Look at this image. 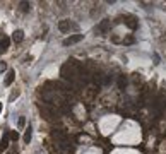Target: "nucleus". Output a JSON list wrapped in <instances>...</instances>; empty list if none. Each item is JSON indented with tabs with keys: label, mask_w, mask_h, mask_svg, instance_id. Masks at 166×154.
Here are the masks:
<instances>
[{
	"label": "nucleus",
	"mask_w": 166,
	"mask_h": 154,
	"mask_svg": "<svg viewBox=\"0 0 166 154\" xmlns=\"http://www.w3.org/2000/svg\"><path fill=\"white\" fill-rule=\"evenodd\" d=\"M60 74H62V77L65 79V81H76L77 69H74V67H70L69 63H65V65L62 67V70H60Z\"/></svg>",
	"instance_id": "1"
},
{
	"label": "nucleus",
	"mask_w": 166,
	"mask_h": 154,
	"mask_svg": "<svg viewBox=\"0 0 166 154\" xmlns=\"http://www.w3.org/2000/svg\"><path fill=\"white\" fill-rule=\"evenodd\" d=\"M122 19H123L122 22H123L127 28H130V29H137V19H135V15L127 14V15H122Z\"/></svg>",
	"instance_id": "2"
},
{
	"label": "nucleus",
	"mask_w": 166,
	"mask_h": 154,
	"mask_svg": "<svg viewBox=\"0 0 166 154\" xmlns=\"http://www.w3.org/2000/svg\"><path fill=\"white\" fill-rule=\"evenodd\" d=\"M82 40V34H72V36H69V38H65L62 41V45L63 46H70V45H76V43H79Z\"/></svg>",
	"instance_id": "3"
},
{
	"label": "nucleus",
	"mask_w": 166,
	"mask_h": 154,
	"mask_svg": "<svg viewBox=\"0 0 166 154\" xmlns=\"http://www.w3.org/2000/svg\"><path fill=\"white\" fill-rule=\"evenodd\" d=\"M108 29H110V19H103V21L99 22V26H98L96 31L99 33V34H106Z\"/></svg>",
	"instance_id": "4"
},
{
	"label": "nucleus",
	"mask_w": 166,
	"mask_h": 154,
	"mask_svg": "<svg viewBox=\"0 0 166 154\" xmlns=\"http://www.w3.org/2000/svg\"><path fill=\"white\" fill-rule=\"evenodd\" d=\"M40 111H41V115H43V117H45L46 120H51L53 117H55V111H53V110H50L48 106L40 105Z\"/></svg>",
	"instance_id": "5"
},
{
	"label": "nucleus",
	"mask_w": 166,
	"mask_h": 154,
	"mask_svg": "<svg viewBox=\"0 0 166 154\" xmlns=\"http://www.w3.org/2000/svg\"><path fill=\"white\" fill-rule=\"evenodd\" d=\"M70 26H72V24H70V21H67V19H63V21L58 22V29H60L62 33H69Z\"/></svg>",
	"instance_id": "6"
},
{
	"label": "nucleus",
	"mask_w": 166,
	"mask_h": 154,
	"mask_svg": "<svg viewBox=\"0 0 166 154\" xmlns=\"http://www.w3.org/2000/svg\"><path fill=\"white\" fill-rule=\"evenodd\" d=\"M22 40H24V33H22L21 29H15L14 34H12V41H14V43H21Z\"/></svg>",
	"instance_id": "7"
},
{
	"label": "nucleus",
	"mask_w": 166,
	"mask_h": 154,
	"mask_svg": "<svg viewBox=\"0 0 166 154\" xmlns=\"http://www.w3.org/2000/svg\"><path fill=\"white\" fill-rule=\"evenodd\" d=\"M7 147H9V133H5V135L2 137V140H0V154L4 153Z\"/></svg>",
	"instance_id": "8"
},
{
	"label": "nucleus",
	"mask_w": 166,
	"mask_h": 154,
	"mask_svg": "<svg viewBox=\"0 0 166 154\" xmlns=\"http://www.w3.org/2000/svg\"><path fill=\"white\" fill-rule=\"evenodd\" d=\"M14 79H15V70H9L7 77H5V86H10L14 82Z\"/></svg>",
	"instance_id": "9"
},
{
	"label": "nucleus",
	"mask_w": 166,
	"mask_h": 154,
	"mask_svg": "<svg viewBox=\"0 0 166 154\" xmlns=\"http://www.w3.org/2000/svg\"><path fill=\"white\" fill-rule=\"evenodd\" d=\"M9 45H10V40H9L7 36H2L0 38V50H7Z\"/></svg>",
	"instance_id": "10"
},
{
	"label": "nucleus",
	"mask_w": 166,
	"mask_h": 154,
	"mask_svg": "<svg viewBox=\"0 0 166 154\" xmlns=\"http://www.w3.org/2000/svg\"><path fill=\"white\" fill-rule=\"evenodd\" d=\"M31 135H33V130H31V127H28V128H26V132H24V142H26V144H29Z\"/></svg>",
	"instance_id": "11"
},
{
	"label": "nucleus",
	"mask_w": 166,
	"mask_h": 154,
	"mask_svg": "<svg viewBox=\"0 0 166 154\" xmlns=\"http://www.w3.org/2000/svg\"><path fill=\"white\" fill-rule=\"evenodd\" d=\"M125 84H127V79H125V76H120V77H118V87H120V89H123Z\"/></svg>",
	"instance_id": "12"
},
{
	"label": "nucleus",
	"mask_w": 166,
	"mask_h": 154,
	"mask_svg": "<svg viewBox=\"0 0 166 154\" xmlns=\"http://www.w3.org/2000/svg\"><path fill=\"white\" fill-rule=\"evenodd\" d=\"M21 9H22V12H28L29 9H31V4H29V2H22V4H21Z\"/></svg>",
	"instance_id": "13"
},
{
	"label": "nucleus",
	"mask_w": 166,
	"mask_h": 154,
	"mask_svg": "<svg viewBox=\"0 0 166 154\" xmlns=\"http://www.w3.org/2000/svg\"><path fill=\"white\" fill-rule=\"evenodd\" d=\"M132 43H135V38H134V36H127L123 40V45H132Z\"/></svg>",
	"instance_id": "14"
},
{
	"label": "nucleus",
	"mask_w": 166,
	"mask_h": 154,
	"mask_svg": "<svg viewBox=\"0 0 166 154\" xmlns=\"http://www.w3.org/2000/svg\"><path fill=\"white\" fill-rule=\"evenodd\" d=\"M9 137H10L12 140H17L19 139V132H17V130H12V132L9 133Z\"/></svg>",
	"instance_id": "15"
},
{
	"label": "nucleus",
	"mask_w": 166,
	"mask_h": 154,
	"mask_svg": "<svg viewBox=\"0 0 166 154\" xmlns=\"http://www.w3.org/2000/svg\"><path fill=\"white\" fill-rule=\"evenodd\" d=\"M24 125H26V118L21 117V118H19V128H24Z\"/></svg>",
	"instance_id": "16"
},
{
	"label": "nucleus",
	"mask_w": 166,
	"mask_h": 154,
	"mask_svg": "<svg viewBox=\"0 0 166 154\" xmlns=\"http://www.w3.org/2000/svg\"><path fill=\"white\" fill-rule=\"evenodd\" d=\"M17 96H19V91H17V89H15V91L12 92V94H10V101H14V99L17 98Z\"/></svg>",
	"instance_id": "17"
},
{
	"label": "nucleus",
	"mask_w": 166,
	"mask_h": 154,
	"mask_svg": "<svg viewBox=\"0 0 166 154\" xmlns=\"http://www.w3.org/2000/svg\"><path fill=\"white\" fill-rule=\"evenodd\" d=\"M4 70H7V63H5V62H0V72H4Z\"/></svg>",
	"instance_id": "18"
},
{
	"label": "nucleus",
	"mask_w": 166,
	"mask_h": 154,
	"mask_svg": "<svg viewBox=\"0 0 166 154\" xmlns=\"http://www.w3.org/2000/svg\"><path fill=\"white\" fill-rule=\"evenodd\" d=\"M0 113H2V103H0Z\"/></svg>",
	"instance_id": "19"
}]
</instances>
